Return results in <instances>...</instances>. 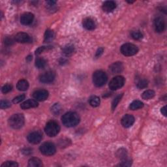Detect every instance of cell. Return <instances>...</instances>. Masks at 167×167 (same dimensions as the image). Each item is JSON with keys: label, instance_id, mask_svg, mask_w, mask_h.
Wrapping results in <instances>:
<instances>
[{"label": "cell", "instance_id": "1", "mask_svg": "<svg viewBox=\"0 0 167 167\" xmlns=\"http://www.w3.org/2000/svg\"><path fill=\"white\" fill-rule=\"evenodd\" d=\"M62 121L65 127H72L77 125L80 122V117L75 112H69L62 116Z\"/></svg>", "mask_w": 167, "mask_h": 167}, {"label": "cell", "instance_id": "2", "mask_svg": "<svg viewBox=\"0 0 167 167\" xmlns=\"http://www.w3.org/2000/svg\"><path fill=\"white\" fill-rule=\"evenodd\" d=\"M24 115L22 114H16L12 116L9 119V124L14 129H20L24 125Z\"/></svg>", "mask_w": 167, "mask_h": 167}, {"label": "cell", "instance_id": "3", "mask_svg": "<svg viewBox=\"0 0 167 167\" xmlns=\"http://www.w3.org/2000/svg\"><path fill=\"white\" fill-rule=\"evenodd\" d=\"M108 77L105 72L97 71L93 75V82L96 87H102L107 83Z\"/></svg>", "mask_w": 167, "mask_h": 167}, {"label": "cell", "instance_id": "4", "mask_svg": "<svg viewBox=\"0 0 167 167\" xmlns=\"http://www.w3.org/2000/svg\"><path fill=\"white\" fill-rule=\"evenodd\" d=\"M60 130L59 124L55 121H50L47 123L44 128L46 134L50 137H54L58 134Z\"/></svg>", "mask_w": 167, "mask_h": 167}, {"label": "cell", "instance_id": "5", "mask_svg": "<svg viewBox=\"0 0 167 167\" xmlns=\"http://www.w3.org/2000/svg\"><path fill=\"white\" fill-rule=\"evenodd\" d=\"M121 52L125 56H134L137 54L138 48L136 45L131 43H125L121 47Z\"/></svg>", "mask_w": 167, "mask_h": 167}, {"label": "cell", "instance_id": "6", "mask_svg": "<svg viewBox=\"0 0 167 167\" xmlns=\"http://www.w3.org/2000/svg\"><path fill=\"white\" fill-rule=\"evenodd\" d=\"M40 151L42 154L47 156H52L56 151L55 145L52 142H44L40 146Z\"/></svg>", "mask_w": 167, "mask_h": 167}, {"label": "cell", "instance_id": "7", "mask_svg": "<svg viewBox=\"0 0 167 167\" xmlns=\"http://www.w3.org/2000/svg\"><path fill=\"white\" fill-rule=\"evenodd\" d=\"M125 84V78L122 76H117L111 80L109 83V87L111 90H117L121 88Z\"/></svg>", "mask_w": 167, "mask_h": 167}, {"label": "cell", "instance_id": "8", "mask_svg": "<svg viewBox=\"0 0 167 167\" xmlns=\"http://www.w3.org/2000/svg\"><path fill=\"white\" fill-rule=\"evenodd\" d=\"M42 138V134L40 131H33L28 135L27 139L29 143L33 144H37L41 142Z\"/></svg>", "mask_w": 167, "mask_h": 167}, {"label": "cell", "instance_id": "9", "mask_svg": "<svg viewBox=\"0 0 167 167\" xmlns=\"http://www.w3.org/2000/svg\"><path fill=\"white\" fill-rule=\"evenodd\" d=\"M14 40L19 43H29L32 42V39L28 33L20 32L15 35Z\"/></svg>", "mask_w": 167, "mask_h": 167}, {"label": "cell", "instance_id": "10", "mask_svg": "<svg viewBox=\"0 0 167 167\" xmlns=\"http://www.w3.org/2000/svg\"><path fill=\"white\" fill-rule=\"evenodd\" d=\"M49 95L48 92L46 90H38L33 93V97L39 101H43L47 100Z\"/></svg>", "mask_w": 167, "mask_h": 167}, {"label": "cell", "instance_id": "11", "mask_svg": "<svg viewBox=\"0 0 167 167\" xmlns=\"http://www.w3.org/2000/svg\"><path fill=\"white\" fill-rule=\"evenodd\" d=\"M56 78V75L52 71H48L44 72L39 77V80L42 83H50L52 82Z\"/></svg>", "mask_w": 167, "mask_h": 167}, {"label": "cell", "instance_id": "12", "mask_svg": "<svg viewBox=\"0 0 167 167\" xmlns=\"http://www.w3.org/2000/svg\"><path fill=\"white\" fill-rule=\"evenodd\" d=\"M154 28L157 33H162L165 29V22L162 17H157L154 20Z\"/></svg>", "mask_w": 167, "mask_h": 167}, {"label": "cell", "instance_id": "13", "mask_svg": "<svg viewBox=\"0 0 167 167\" xmlns=\"http://www.w3.org/2000/svg\"><path fill=\"white\" fill-rule=\"evenodd\" d=\"M121 125L125 128L131 127L135 123V118L130 114H126L124 116L121 120Z\"/></svg>", "mask_w": 167, "mask_h": 167}, {"label": "cell", "instance_id": "14", "mask_svg": "<svg viewBox=\"0 0 167 167\" xmlns=\"http://www.w3.org/2000/svg\"><path fill=\"white\" fill-rule=\"evenodd\" d=\"M33 19H34V15L31 13H25L22 14L20 17V23L23 25H29L31 24Z\"/></svg>", "mask_w": 167, "mask_h": 167}, {"label": "cell", "instance_id": "15", "mask_svg": "<svg viewBox=\"0 0 167 167\" xmlns=\"http://www.w3.org/2000/svg\"><path fill=\"white\" fill-rule=\"evenodd\" d=\"M109 70L112 74H118L123 71V65L121 62H115L109 67Z\"/></svg>", "mask_w": 167, "mask_h": 167}, {"label": "cell", "instance_id": "16", "mask_svg": "<svg viewBox=\"0 0 167 167\" xmlns=\"http://www.w3.org/2000/svg\"><path fill=\"white\" fill-rule=\"evenodd\" d=\"M38 107V102L37 101L33 99H29L27 101H24L20 105L21 108H22L23 110H26V109L32 108H35Z\"/></svg>", "mask_w": 167, "mask_h": 167}, {"label": "cell", "instance_id": "17", "mask_svg": "<svg viewBox=\"0 0 167 167\" xmlns=\"http://www.w3.org/2000/svg\"><path fill=\"white\" fill-rule=\"evenodd\" d=\"M116 8V3L113 1H107L102 5V10L106 13H110Z\"/></svg>", "mask_w": 167, "mask_h": 167}, {"label": "cell", "instance_id": "18", "mask_svg": "<svg viewBox=\"0 0 167 167\" xmlns=\"http://www.w3.org/2000/svg\"><path fill=\"white\" fill-rule=\"evenodd\" d=\"M83 26L85 29L87 30H93L95 28L96 25L93 20L90 18H86L83 20Z\"/></svg>", "mask_w": 167, "mask_h": 167}, {"label": "cell", "instance_id": "19", "mask_svg": "<svg viewBox=\"0 0 167 167\" xmlns=\"http://www.w3.org/2000/svg\"><path fill=\"white\" fill-rule=\"evenodd\" d=\"M17 89L19 91H22V92H24V91H26L29 88V83L26 80H20L18 82L17 85H16Z\"/></svg>", "mask_w": 167, "mask_h": 167}, {"label": "cell", "instance_id": "20", "mask_svg": "<svg viewBox=\"0 0 167 167\" xmlns=\"http://www.w3.org/2000/svg\"><path fill=\"white\" fill-rule=\"evenodd\" d=\"M28 166L30 167H40L42 166V163L38 158L32 157L29 160Z\"/></svg>", "mask_w": 167, "mask_h": 167}, {"label": "cell", "instance_id": "21", "mask_svg": "<svg viewBox=\"0 0 167 167\" xmlns=\"http://www.w3.org/2000/svg\"><path fill=\"white\" fill-rule=\"evenodd\" d=\"M144 107V103L138 100H136V101H133L129 106V108L132 110H136L138 109L142 108Z\"/></svg>", "mask_w": 167, "mask_h": 167}, {"label": "cell", "instance_id": "22", "mask_svg": "<svg viewBox=\"0 0 167 167\" xmlns=\"http://www.w3.org/2000/svg\"><path fill=\"white\" fill-rule=\"evenodd\" d=\"M74 52H75V47L73 45L71 44L66 45V46L63 48V53L67 56L72 55V54L74 53Z\"/></svg>", "mask_w": 167, "mask_h": 167}, {"label": "cell", "instance_id": "23", "mask_svg": "<svg viewBox=\"0 0 167 167\" xmlns=\"http://www.w3.org/2000/svg\"><path fill=\"white\" fill-rule=\"evenodd\" d=\"M54 38V33L52 30L48 29L44 33V42H50L53 40Z\"/></svg>", "mask_w": 167, "mask_h": 167}, {"label": "cell", "instance_id": "24", "mask_svg": "<svg viewBox=\"0 0 167 167\" xmlns=\"http://www.w3.org/2000/svg\"><path fill=\"white\" fill-rule=\"evenodd\" d=\"M100 99L99 97L96 95H93L89 99L90 105L93 107H97L100 105Z\"/></svg>", "mask_w": 167, "mask_h": 167}, {"label": "cell", "instance_id": "25", "mask_svg": "<svg viewBox=\"0 0 167 167\" xmlns=\"http://www.w3.org/2000/svg\"><path fill=\"white\" fill-rule=\"evenodd\" d=\"M155 92L153 90H146L142 94V98L144 100H149L152 99L155 96Z\"/></svg>", "mask_w": 167, "mask_h": 167}, {"label": "cell", "instance_id": "26", "mask_svg": "<svg viewBox=\"0 0 167 167\" xmlns=\"http://www.w3.org/2000/svg\"><path fill=\"white\" fill-rule=\"evenodd\" d=\"M47 65V62L44 58L42 57H38L35 60V66L38 69H43Z\"/></svg>", "mask_w": 167, "mask_h": 167}, {"label": "cell", "instance_id": "27", "mask_svg": "<svg viewBox=\"0 0 167 167\" xmlns=\"http://www.w3.org/2000/svg\"><path fill=\"white\" fill-rule=\"evenodd\" d=\"M116 156L118 158H119L121 160L125 159L127 157V151L124 148H120L117 151Z\"/></svg>", "mask_w": 167, "mask_h": 167}, {"label": "cell", "instance_id": "28", "mask_svg": "<svg viewBox=\"0 0 167 167\" xmlns=\"http://www.w3.org/2000/svg\"><path fill=\"white\" fill-rule=\"evenodd\" d=\"M52 113L55 116H57L61 113V111H62V107H61V105L59 103H56L54 104L51 108Z\"/></svg>", "mask_w": 167, "mask_h": 167}, {"label": "cell", "instance_id": "29", "mask_svg": "<svg viewBox=\"0 0 167 167\" xmlns=\"http://www.w3.org/2000/svg\"><path fill=\"white\" fill-rule=\"evenodd\" d=\"M123 97V94H120V95H118L116 97H115L113 100V101L112 102V110H114L115 108H116V107L118 105V103L121 101V98Z\"/></svg>", "mask_w": 167, "mask_h": 167}, {"label": "cell", "instance_id": "30", "mask_svg": "<svg viewBox=\"0 0 167 167\" xmlns=\"http://www.w3.org/2000/svg\"><path fill=\"white\" fill-rule=\"evenodd\" d=\"M148 81L147 80H145V79H141L136 84V86L139 89H144L148 86Z\"/></svg>", "mask_w": 167, "mask_h": 167}, {"label": "cell", "instance_id": "31", "mask_svg": "<svg viewBox=\"0 0 167 167\" xmlns=\"http://www.w3.org/2000/svg\"><path fill=\"white\" fill-rule=\"evenodd\" d=\"M131 37L133 39H134L135 40H140L141 39L143 38V34L139 31H135L131 32Z\"/></svg>", "mask_w": 167, "mask_h": 167}, {"label": "cell", "instance_id": "32", "mask_svg": "<svg viewBox=\"0 0 167 167\" xmlns=\"http://www.w3.org/2000/svg\"><path fill=\"white\" fill-rule=\"evenodd\" d=\"M131 164H132L131 160L129 159L128 157H127V158H125V159L121 160V163L119 164V166H130V165H131Z\"/></svg>", "mask_w": 167, "mask_h": 167}, {"label": "cell", "instance_id": "33", "mask_svg": "<svg viewBox=\"0 0 167 167\" xmlns=\"http://www.w3.org/2000/svg\"><path fill=\"white\" fill-rule=\"evenodd\" d=\"M1 167H18L19 166V164L15 161H7L3 163Z\"/></svg>", "mask_w": 167, "mask_h": 167}, {"label": "cell", "instance_id": "34", "mask_svg": "<svg viewBox=\"0 0 167 167\" xmlns=\"http://www.w3.org/2000/svg\"><path fill=\"white\" fill-rule=\"evenodd\" d=\"M13 89V86H12L11 84H5V86H3L2 89H1V92L2 93H7L9 92H10Z\"/></svg>", "mask_w": 167, "mask_h": 167}, {"label": "cell", "instance_id": "35", "mask_svg": "<svg viewBox=\"0 0 167 167\" xmlns=\"http://www.w3.org/2000/svg\"><path fill=\"white\" fill-rule=\"evenodd\" d=\"M11 106V102L8 101H6V100L1 101V102H0V108L2 109L8 108H9Z\"/></svg>", "mask_w": 167, "mask_h": 167}, {"label": "cell", "instance_id": "36", "mask_svg": "<svg viewBox=\"0 0 167 167\" xmlns=\"http://www.w3.org/2000/svg\"><path fill=\"white\" fill-rule=\"evenodd\" d=\"M14 41L15 40H14V39L12 37H7L5 38L4 41H5V44L6 45H7V46H11V45L13 44L14 43Z\"/></svg>", "mask_w": 167, "mask_h": 167}, {"label": "cell", "instance_id": "37", "mask_svg": "<svg viewBox=\"0 0 167 167\" xmlns=\"http://www.w3.org/2000/svg\"><path fill=\"white\" fill-rule=\"evenodd\" d=\"M24 99H25V95H21L16 97L13 99V102L16 104V103H19V102H20L21 101H22Z\"/></svg>", "mask_w": 167, "mask_h": 167}, {"label": "cell", "instance_id": "38", "mask_svg": "<svg viewBox=\"0 0 167 167\" xmlns=\"http://www.w3.org/2000/svg\"><path fill=\"white\" fill-rule=\"evenodd\" d=\"M47 49H48V47H39V48H37V50H36L35 54H36V55H39V54H41L42 52H43L45 50H47Z\"/></svg>", "mask_w": 167, "mask_h": 167}, {"label": "cell", "instance_id": "39", "mask_svg": "<svg viewBox=\"0 0 167 167\" xmlns=\"http://www.w3.org/2000/svg\"><path fill=\"white\" fill-rule=\"evenodd\" d=\"M102 52H103V48H99V49L97 50V51L96 52L95 57H97H97L101 56V54H102Z\"/></svg>", "mask_w": 167, "mask_h": 167}, {"label": "cell", "instance_id": "40", "mask_svg": "<svg viewBox=\"0 0 167 167\" xmlns=\"http://www.w3.org/2000/svg\"><path fill=\"white\" fill-rule=\"evenodd\" d=\"M32 150H31V149H29V148H25V149H24V150H22V153L24 154H25V155H29L31 153L32 151Z\"/></svg>", "mask_w": 167, "mask_h": 167}, {"label": "cell", "instance_id": "41", "mask_svg": "<svg viewBox=\"0 0 167 167\" xmlns=\"http://www.w3.org/2000/svg\"><path fill=\"white\" fill-rule=\"evenodd\" d=\"M161 112L164 116H165V117L166 116V106L163 107L161 109Z\"/></svg>", "mask_w": 167, "mask_h": 167}, {"label": "cell", "instance_id": "42", "mask_svg": "<svg viewBox=\"0 0 167 167\" xmlns=\"http://www.w3.org/2000/svg\"><path fill=\"white\" fill-rule=\"evenodd\" d=\"M26 59L28 61V62H30L32 59V56H28V57H26Z\"/></svg>", "mask_w": 167, "mask_h": 167}]
</instances>
